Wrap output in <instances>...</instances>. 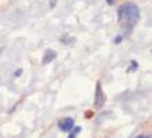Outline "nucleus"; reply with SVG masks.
I'll list each match as a JSON object with an SVG mask.
<instances>
[{"instance_id": "obj_3", "label": "nucleus", "mask_w": 152, "mask_h": 138, "mask_svg": "<svg viewBox=\"0 0 152 138\" xmlns=\"http://www.w3.org/2000/svg\"><path fill=\"white\" fill-rule=\"evenodd\" d=\"M75 124L76 123H75V119L73 118H62L57 122V126H58V129H60L62 133H69V131L73 129Z\"/></svg>"}, {"instance_id": "obj_14", "label": "nucleus", "mask_w": 152, "mask_h": 138, "mask_svg": "<svg viewBox=\"0 0 152 138\" xmlns=\"http://www.w3.org/2000/svg\"><path fill=\"white\" fill-rule=\"evenodd\" d=\"M1 53H3V48H0V54H1Z\"/></svg>"}, {"instance_id": "obj_7", "label": "nucleus", "mask_w": 152, "mask_h": 138, "mask_svg": "<svg viewBox=\"0 0 152 138\" xmlns=\"http://www.w3.org/2000/svg\"><path fill=\"white\" fill-rule=\"evenodd\" d=\"M137 69H138V62H137L136 59H132V61H130V66L127 68V73H130V72H136Z\"/></svg>"}, {"instance_id": "obj_10", "label": "nucleus", "mask_w": 152, "mask_h": 138, "mask_svg": "<svg viewBox=\"0 0 152 138\" xmlns=\"http://www.w3.org/2000/svg\"><path fill=\"white\" fill-rule=\"evenodd\" d=\"M22 73H24V71L20 68V69L14 71V77H21V76H22Z\"/></svg>"}, {"instance_id": "obj_9", "label": "nucleus", "mask_w": 152, "mask_h": 138, "mask_svg": "<svg viewBox=\"0 0 152 138\" xmlns=\"http://www.w3.org/2000/svg\"><path fill=\"white\" fill-rule=\"evenodd\" d=\"M84 118H86V119H93V118H94V110H93V109L86 110V112H84Z\"/></svg>"}, {"instance_id": "obj_6", "label": "nucleus", "mask_w": 152, "mask_h": 138, "mask_svg": "<svg viewBox=\"0 0 152 138\" xmlns=\"http://www.w3.org/2000/svg\"><path fill=\"white\" fill-rule=\"evenodd\" d=\"M60 42L62 44H66V46H71V44H73L75 43V39L73 37H71V36H68V35H65V36H62L60 39Z\"/></svg>"}, {"instance_id": "obj_1", "label": "nucleus", "mask_w": 152, "mask_h": 138, "mask_svg": "<svg viewBox=\"0 0 152 138\" xmlns=\"http://www.w3.org/2000/svg\"><path fill=\"white\" fill-rule=\"evenodd\" d=\"M140 20V8L134 3L122 4L118 8V22L123 29L132 31Z\"/></svg>"}, {"instance_id": "obj_11", "label": "nucleus", "mask_w": 152, "mask_h": 138, "mask_svg": "<svg viewBox=\"0 0 152 138\" xmlns=\"http://www.w3.org/2000/svg\"><path fill=\"white\" fill-rule=\"evenodd\" d=\"M56 4H57V0H50V7L51 8L56 7Z\"/></svg>"}, {"instance_id": "obj_2", "label": "nucleus", "mask_w": 152, "mask_h": 138, "mask_svg": "<svg viewBox=\"0 0 152 138\" xmlns=\"http://www.w3.org/2000/svg\"><path fill=\"white\" fill-rule=\"evenodd\" d=\"M107 102V95H105V91L101 86V82H97L96 83V90H94V108L96 109H102Z\"/></svg>"}, {"instance_id": "obj_12", "label": "nucleus", "mask_w": 152, "mask_h": 138, "mask_svg": "<svg viewBox=\"0 0 152 138\" xmlns=\"http://www.w3.org/2000/svg\"><path fill=\"white\" fill-rule=\"evenodd\" d=\"M136 138H151V135H144V134H140V135H137Z\"/></svg>"}, {"instance_id": "obj_4", "label": "nucleus", "mask_w": 152, "mask_h": 138, "mask_svg": "<svg viewBox=\"0 0 152 138\" xmlns=\"http://www.w3.org/2000/svg\"><path fill=\"white\" fill-rule=\"evenodd\" d=\"M57 51H54L53 48H47L43 54V58H42V65H47V64L53 62L54 59L57 58Z\"/></svg>"}, {"instance_id": "obj_13", "label": "nucleus", "mask_w": 152, "mask_h": 138, "mask_svg": "<svg viewBox=\"0 0 152 138\" xmlns=\"http://www.w3.org/2000/svg\"><path fill=\"white\" fill-rule=\"evenodd\" d=\"M105 1H107L109 6H113V4H115V0H105Z\"/></svg>"}, {"instance_id": "obj_5", "label": "nucleus", "mask_w": 152, "mask_h": 138, "mask_svg": "<svg viewBox=\"0 0 152 138\" xmlns=\"http://www.w3.org/2000/svg\"><path fill=\"white\" fill-rule=\"evenodd\" d=\"M82 133V126H73V129L68 133V138H77V135Z\"/></svg>"}, {"instance_id": "obj_8", "label": "nucleus", "mask_w": 152, "mask_h": 138, "mask_svg": "<svg viewBox=\"0 0 152 138\" xmlns=\"http://www.w3.org/2000/svg\"><path fill=\"white\" fill-rule=\"evenodd\" d=\"M124 39V35H118L113 37V44H120Z\"/></svg>"}]
</instances>
